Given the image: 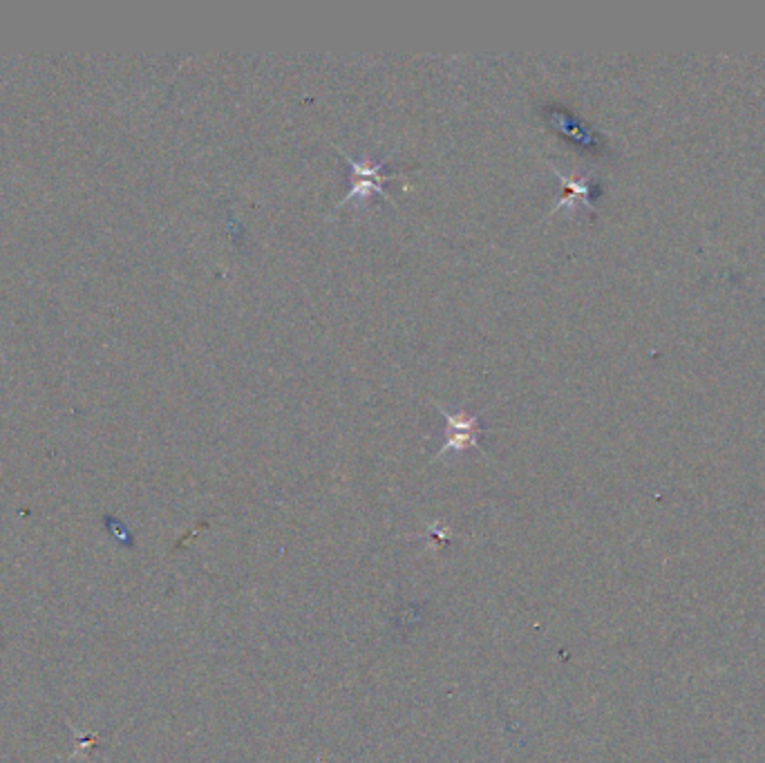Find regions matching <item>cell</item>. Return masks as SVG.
<instances>
[{"mask_svg":"<svg viewBox=\"0 0 765 763\" xmlns=\"http://www.w3.org/2000/svg\"><path fill=\"white\" fill-rule=\"evenodd\" d=\"M334 148L345 157V164L352 168V173H354V186L349 188V193L338 202L336 211L343 209V206H347L349 202H356V200L365 202L372 193L383 195L385 200H390V195H387V191H385V184L392 180V175L385 173V162H370V159H363V162H358V159H354L352 155H347L340 146L334 144Z\"/></svg>","mask_w":765,"mask_h":763,"instance_id":"6da1fadb","label":"cell"},{"mask_svg":"<svg viewBox=\"0 0 765 763\" xmlns=\"http://www.w3.org/2000/svg\"><path fill=\"white\" fill-rule=\"evenodd\" d=\"M437 408L443 412V417L448 421L446 428V444L434 455V459H439L446 455V452L455 450V452H464L470 448H479V435H481V417L477 414H464V412H452L448 408H443L441 403H434Z\"/></svg>","mask_w":765,"mask_h":763,"instance_id":"7a4b0ae2","label":"cell"},{"mask_svg":"<svg viewBox=\"0 0 765 763\" xmlns=\"http://www.w3.org/2000/svg\"><path fill=\"white\" fill-rule=\"evenodd\" d=\"M546 119H549L551 128H555L560 135L575 139L580 146H595L593 130L575 119L569 110L560 106H546Z\"/></svg>","mask_w":765,"mask_h":763,"instance_id":"3957f363","label":"cell"},{"mask_svg":"<svg viewBox=\"0 0 765 763\" xmlns=\"http://www.w3.org/2000/svg\"><path fill=\"white\" fill-rule=\"evenodd\" d=\"M553 171H555V168H553ZM555 173L560 175L562 184L566 186V193L560 197V202L553 206L551 213L560 211L562 206H575L578 202L591 206V186H589L587 180H578V177H564L560 171H555Z\"/></svg>","mask_w":765,"mask_h":763,"instance_id":"277c9868","label":"cell"}]
</instances>
